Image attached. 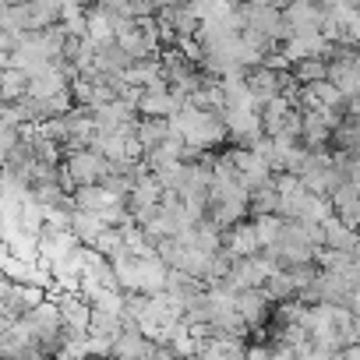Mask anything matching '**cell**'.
<instances>
[{"label": "cell", "mask_w": 360, "mask_h": 360, "mask_svg": "<svg viewBox=\"0 0 360 360\" xmlns=\"http://www.w3.org/2000/svg\"><path fill=\"white\" fill-rule=\"evenodd\" d=\"M166 134H169V120H162V117H138V124H134V141L141 145V152L155 148Z\"/></svg>", "instance_id": "cell-13"}, {"label": "cell", "mask_w": 360, "mask_h": 360, "mask_svg": "<svg viewBox=\"0 0 360 360\" xmlns=\"http://www.w3.org/2000/svg\"><path fill=\"white\" fill-rule=\"evenodd\" d=\"M332 216H335L346 230H356V226H360V202H353V205H339V209H332Z\"/></svg>", "instance_id": "cell-25"}, {"label": "cell", "mask_w": 360, "mask_h": 360, "mask_svg": "<svg viewBox=\"0 0 360 360\" xmlns=\"http://www.w3.org/2000/svg\"><path fill=\"white\" fill-rule=\"evenodd\" d=\"M89 332H92V335H106V339H113V335L120 332V314L92 311V314H89Z\"/></svg>", "instance_id": "cell-22"}, {"label": "cell", "mask_w": 360, "mask_h": 360, "mask_svg": "<svg viewBox=\"0 0 360 360\" xmlns=\"http://www.w3.org/2000/svg\"><path fill=\"white\" fill-rule=\"evenodd\" d=\"M103 360H113V356H103Z\"/></svg>", "instance_id": "cell-35"}, {"label": "cell", "mask_w": 360, "mask_h": 360, "mask_svg": "<svg viewBox=\"0 0 360 360\" xmlns=\"http://www.w3.org/2000/svg\"><path fill=\"white\" fill-rule=\"evenodd\" d=\"M188 360H198V356H188Z\"/></svg>", "instance_id": "cell-34"}, {"label": "cell", "mask_w": 360, "mask_h": 360, "mask_svg": "<svg viewBox=\"0 0 360 360\" xmlns=\"http://www.w3.org/2000/svg\"><path fill=\"white\" fill-rule=\"evenodd\" d=\"M233 311H237V318L248 325V335H251L255 328H262V325L269 321V314H272V300L262 293V286H255V290H240V293H233Z\"/></svg>", "instance_id": "cell-2"}, {"label": "cell", "mask_w": 360, "mask_h": 360, "mask_svg": "<svg viewBox=\"0 0 360 360\" xmlns=\"http://www.w3.org/2000/svg\"><path fill=\"white\" fill-rule=\"evenodd\" d=\"M321 18H325V11L314 4V0H290V4L283 8V22H286L290 32H300V29H314L318 32Z\"/></svg>", "instance_id": "cell-6"}, {"label": "cell", "mask_w": 360, "mask_h": 360, "mask_svg": "<svg viewBox=\"0 0 360 360\" xmlns=\"http://www.w3.org/2000/svg\"><path fill=\"white\" fill-rule=\"evenodd\" d=\"M166 286V265L155 258V251L138 255V293L145 297H159Z\"/></svg>", "instance_id": "cell-5"}, {"label": "cell", "mask_w": 360, "mask_h": 360, "mask_svg": "<svg viewBox=\"0 0 360 360\" xmlns=\"http://www.w3.org/2000/svg\"><path fill=\"white\" fill-rule=\"evenodd\" d=\"M75 237H78V244H92V237L103 230V223H99V216H92V212H82V209H75L71 212V226H68Z\"/></svg>", "instance_id": "cell-18"}, {"label": "cell", "mask_w": 360, "mask_h": 360, "mask_svg": "<svg viewBox=\"0 0 360 360\" xmlns=\"http://www.w3.org/2000/svg\"><path fill=\"white\" fill-rule=\"evenodd\" d=\"M335 360H360V342H349L335 353Z\"/></svg>", "instance_id": "cell-28"}, {"label": "cell", "mask_w": 360, "mask_h": 360, "mask_svg": "<svg viewBox=\"0 0 360 360\" xmlns=\"http://www.w3.org/2000/svg\"><path fill=\"white\" fill-rule=\"evenodd\" d=\"M321 226V248H332V251H349V255H356V230H346L335 216H328V219H321L318 223Z\"/></svg>", "instance_id": "cell-11"}, {"label": "cell", "mask_w": 360, "mask_h": 360, "mask_svg": "<svg viewBox=\"0 0 360 360\" xmlns=\"http://www.w3.org/2000/svg\"><path fill=\"white\" fill-rule=\"evenodd\" d=\"M113 43H117V46H120V50H124L131 60H141V57H155V53H159V50H155V46H152V43H148V39H145L138 29H131V32L117 36Z\"/></svg>", "instance_id": "cell-17"}, {"label": "cell", "mask_w": 360, "mask_h": 360, "mask_svg": "<svg viewBox=\"0 0 360 360\" xmlns=\"http://www.w3.org/2000/svg\"><path fill=\"white\" fill-rule=\"evenodd\" d=\"M8 328H11V321H8V318H4V314H0V335H4V332H8Z\"/></svg>", "instance_id": "cell-31"}, {"label": "cell", "mask_w": 360, "mask_h": 360, "mask_svg": "<svg viewBox=\"0 0 360 360\" xmlns=\"http://www.w3.org/2000/svg\"><path fill=\"white\" fill-rule=\"evenodd\" d=\"M244 339L237 335H205L198 339V360H244Z\"/></svg>", "instance_id": "cell-4"}, {"label": "cell", "mask_w": 360, "mask_h": 360, "mask_svg": "<svg viewBox=\"0 0 360 360\" xmlns=\"http://www.w3.org/2000/svg\"><path fill=\"white\" fill-rule=\"evenodd\" d=\"M57 311H60V325H64V339H85L89 332V314L92 307L78 297V293H57Z\"/></svg>", "instance_id": "cell-3"}, {"label": "cell", "mask_w": 360, "mask_h": 360, "mask_svg": "<svg viewBox=\"0 0 360 360\" xmlns=\"http://www.w3.org/2000/svg\"><path fill=\"white\" fill-rule=\"evenodd\" d=\"M25 0H4V8H22Z\"/></svg>", "instance_id": "cell-32"}, {"label": "cell", "mask_w": 360, "mask_h": 360, "mask_svg": "<svg viewBox=\"0 0 360 360\" xmlns=\"http://www.w3.org/2000/svg\"><path fill=\"white\" fill-rule=\"evenodd\" d=\"M290 75L297 78V85L321 82V78H325V60H321V57H304V60H293V64H290Z\"/></svg>", "instance_id": "cell-19"}, {"label": "cell", "mask_w": 360, "mask_h": 360, "mask_svg": "<svg viewBox=\"0 0 360 360\" xmlns=\"http://www.w3.org/2000/svg\"><path fill=\"white\" fill-rule=\"evenodd\" d=\"M29 78L15 68H0V103H18L25 96Z\"/></svg>", "instance_id": "cell-16"}, {"label": "cell", "mask_w": 360, "mask_h": 360, "mask_svg": "<svg viewBox=\"0 0 360 360\" xmlns=\"http://www.w3.org/2000/svg\"><path fill=\"white\" fill-rule=\"evenodd\" d=\"M71 202H75V209H82V212H92V216H99L113 198L103 191V184H82V188H75L71 191Z\"/></svg>", "instance_id": "cell-14"}, {"label": "cell", "mask_w": 360, "mask_h": 360, "mask_svg": "<svg viewBox=\"0 0 360 360\" xmlns=\"http://www.w3.org/2000/svg\"><path fill=\"white\" fill-rule=\"evenodd\" d=\"M131 4V0H96V8H103V11H124Z\"/></svg>", "instance_id": "cell-29"}, {"label": "cell", "mask_w": 360, "mask_h": 360, "mask_svg": "<svg viewBox=\"0 0 360 360\" xmlns=\"http://www.w3.org/2000/svg\"><path fill=\"white\" fill-rule=\"evenodd\" d=\"M279 223H283L279 216H251V226H255V237H258V251L269 248V244H276Z\"/></svg>", "instance_id": "cell-21"}, {"label": "cell", "mask_w": 360, "mask_h": 360, "mask_svg": "<svg viewBox=\"0 0 360 360\" xmlns=\"http://www.w3.org/2000/svg\"><path fill=\"white\" fill-rule=\"evenodd\" d=\"M85 39H92L96 46H103V43L113 39L110 11H103V8H89V11H85Z\"/></svg>", "instance_id": "cell-15"}, {"label": "cell", "mask_w": 360, "mask_h": 360, "mask_svg": "<svg viewBox=\"0 0 360 360\" xmlns=\"http://www.w3.org/2000/svg\"><path fill=\"white\" fill-rule=\"evenodd\" d=\"M60 166H64V173L71 176L75 188H82V184H99V180L110 173V159H103L96 148H71V152H64Z\"/></svg>", "instance_id": "cell-1"}, {"label": "cell", "mask_w": 360, "mask_h": 360, "mask_svg": "<svg viewBox=\"0 0 360 360\" xmlns=\"http://www.w3.org/2000/svg\"><path fill=\"white\" fill-rule=\"evenodd\" d=\"M180 106H184V99L180 96H173L169 89L166 92H145L141 89V96H138V103H134V110H138V117H173Z\"/></svg>", "instance_id": "cell-8"}, {"label": "cell", "mask_w": 360, "mask_h": 360, "mask_svg": "<svg viewBox=\"0 0 360 360\" xmlns=\"http://www.w3.org/2000/svg\"><path fill=\"white\" fill-rule=\"evenodd\" d=\"M43 219H46V209H43V205H36L32 198L18 202V230L39 233V230H43Z\"/></svg>", "instance_id": "cell-20"}, {"label": "cell", "mask_w": 360, "mask_h": 360, "mask_svg": "<svg viewBox=\"0 0 360 360\" xmlns=\"http://www.w3.org/2000/svg\"><path fill=\"white\" fill-rule=\"evenodd\" d=\"M223 248H226L233 258H251V255H258V237H255L251 219H240L237 226L223 230Z\"/></svg>", "instance_id": "cell-9"}, {"label": "cell", "mask_w": 360, "mask_h": 360, "mask_svg": "<svg viewBox=\"0 0 360 360\" xmlns=\"http://www.w3.org/2000/svg\"><path fill=\"white\" fill-rule=\"evenodd\" d=\"M325 82L335 85L342 96L360 92V60H325Z\"/></svg>", "instance_id": "cell-7"}, {"label": "cell", "mask_w": 360, "mask_h": 360, "mask_svg": "<svg viewBox=\"0 0 360 360\" xmlns=\"http://www.w3.org/2000/svg\"><path fill=\"white\" fill-rule=\"evenodd\" d=\"M293 356H297V360H335V353L318 349V346H311V342H307V346H297V349H293Z\"/></svg>", "instance_id": "cell-26"}, {"label": "cell", "mask_w": 360, "mask_h": 360, "mask_svg": "<svg viewBox=\"0 0 360 360\" xmlns=\"http://www.w3.org/2000/svg\"><path fill=\"white\" fill-rule=\"evenodd\" d=\"M152 339H145L141 332H117L110 339V356L113 360H148Z\"/></svg>", "instance_id": "cell-10"}, {"label": "cell", "mask_w": 360, "mask_h": 360, "mask_svg": "<svg viewBox=\"0 0 360 360\" xmlns=\"http://www.w3.org/2000/svg\"><path fill=\"white\" fill-rule=\"evenodd\" d=\"M18 360H50V356H46V353H43V349H39V346H36L32 339H29V342L22 346V353H18Z\"/></svg>", "instance_id": "cell-27"}, {"label": "cell", "mask_w": 360, "mask_h": 360, "mask_svg": "<svg viewBox=\"0 0 360 360\" xmlns=\"http://www.w3.org/2000/svg\"><path fill=\"white\" fill-rule=\"evenodd\" d=\"M85 353H89V360H103V356H110V339L106 335H92V332H85Z\"/></svg>", "instance_id": "cell-24"}, {"label": "cell", "mask_w": 360, "mask_h": 360, "mask_svg": "<svg viewBox=\"0 0 360 360\" xmlns=\"http://www.w3.org/2000/svg\"><path fill=\"white\" fill-rule=\"evenodd\" d=\"M8 290H11V279H8V276H4V269H0V297H4V293H8Z\"/></svg>", "instance_id": "cell-30"}, {"label": "cell", "mask_w": 360, "mask_h": 360, "mask_svg": "<svg viewBox=\"0 0 360 360\" xmlns=\"http://www.w3.org/2000/svg\"><path fill=\"white\" fill-rule=\"evenodd\" d=\"M152 4H155V8H159V0H152Z\"/></svg>", "instance_id": "cell-33"}, {"label": "cell", "mask_w": 360, "mask_h": 360, "mask_svg": "<svg viewBox=\"0 0 360 360\" xmlns=\"http://www.w3.org/2000/svg\"><path fill=\"white\" fill-rule=\"evenodd\" d=\"M328 148L332 152H360V117H342L328 131Z\"/></svg>", "instance_id": "cell-12"}, {"label": "cell", "mask_w": 360, "mask_h": 360, "mask_svg": "<svg viewBox=\"0 0 360 360\" xmlns=\"http://www.w3.org/2000/svg\"><path fill=\"white\" fill-rule=\"evenodd\" d=\"M120 244H124V240H120V230H117V226H103V230L92 237V244H89V248H92V251H99L103 258H110Z\"/></svg>", "instance_id": "cell-23"}]
</instances>
